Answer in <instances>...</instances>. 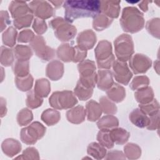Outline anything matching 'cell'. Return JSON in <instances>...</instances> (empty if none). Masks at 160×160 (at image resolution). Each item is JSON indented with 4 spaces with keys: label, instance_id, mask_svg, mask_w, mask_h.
<instances>
[{
    "label": "cell",
    "instance_id": "cell-1",
    "mask_svg": "<svg viewBox=\"0 0 160 160\" xmlns=\"http://www.w3.org/2000/svg\"><path fill=\"white\" fill-rule=\"evenodd\" d=\"M64 19L68 22L81 18H94L101 13V1L94 0L66 1L64 2Z\"/></svg>",
    "mask_w": 160,
    "mask_h": 160
},
{
    "label": "cell",
    "instance_id": "cell-2",
    "mask_svg": "<svg viewBox=\"0 0 160 160\" xmlns=\"http://www.w3.org/2000/svg\"><path fill=\"white\" fill-rule=\"evenodd\" d=\"M119 22L123 31L130 33H136L144 26L143 14L135 7L124 8Z\"/></svg>",
    "mask_w": 160,
    "mask_h": 160
},
{
    "label": "cell",
    "instance_id": "cell-3",
    "mask_svg": "<svg viewBox=\"0 0 160 160\" xmlns=\"http://www.w3.org/2000/svg\"><path fill=\"white\" fill-rule=\"evenodd\" d=\"M9 10L14 19L13 24L18 29L29 27L33 19V14L26 2L12 1Z\"/></svg>",
    "mask_w": 160,
    "mask_h": 160
},
{
    "label": "cell",
    "instance_id": "cell-4",
    "mask_svg": "<svg viewBox=\"0 0 160 160\" xmlns=\"http://www.w3.org/2000/svg\"><path fill=\"white\" fill-rule=\"evenodd\" d=\"M49 26L54 30L55 36L61 41L65 42L72 39L77 32L75 26L64 19L57 17L49 22Z\"/></svg>",
    "mask_w": 160,
    "mask_h": 160
},
{
    "label": "cell",
    "instance_id": "cell-5",
    "mask_svg": "<svg viewBox=\"0 0 160 160\" xmlns=\"http://www.w3.org/2000/svg\"><path fill=\"white\" fill-rule=\"evenodd\" d=\"M95 58L99 69H108L111 68L115 61L112 53V45L107 40L99 41L94 50Z\"/></svg>",
    "mask_w": 160,
    "mask_h": 160
},
{
    "label": "cell",
    "instance_id": "cell-6",
    "mask_svg": "<svg viewBox=\"0 0 160 160\" xmlns=\"http://www.w3.org/2000/svg\"><path fill=\"white\" fill-rule=\"evenodd\" d=\"M114 51L118 60L126 62L129 60L134 53V43L131 36L122 34L114 41Z\"/></svg>",
    "mask_w": 160,
    "mask_h": 160
},
{
    "label": "cell",
    "instance_id": "cell-7",
    "mask_svg": "<svg viewBox=\"0 0 160 160\" xmlns=\"http://www.w3.org/2000/svg\"><path fill=\"white\" fill-rule=\"evenodd\" d=\"M49 102L54 109H67L76 105L78 99L72 91L64 90L54 92L49 99Z\"/></svg>",
    "mask_w": 160,
    "mask_h": 160
},
{
    "label": "cell",
    "instance_id": "cell-8",
    "mask_svg": "<svg viewBox=\"0 0 160 160\" xmlns=\"http://www.w3.org/2000/svg\"><path fill=\"white\" fill-rule=\"evenodd\" d=\"M46 129V128L41 123L35 121L21 129L20 132L21 140L26 144H34L38 139L44 136Z\"/></svg>",
    "mask_w": 160,
    "mask_h": 160
},
{
    "label": "cell",
    "instance_id": "cell-9",
    "mask_svg": "<svg viewBox=\"0 0 160 160\" xmlns=\"http://www.w3.org/2000/svg\"><path fill=\"white\" fill-rule=\"evenodd\" d=\"M29 45L36 55L42 61H49L55 55L54 49L46 45L44 38L41 36H35Z\"/></svg>",
    "mask_w": 160,
    "mask_h": 160
},
{
    "label": "cell",
    "instance_id": "cell-10",
    "mask_svg": "<svg viewBox=\"0 0 160 160\" xmlns=\"http://www.w3.org/2000/svg\"><path fill=\"white\" fill-rule=\"evenodd\" d=\"M112 66L113 70L112 75L115 80L122 84L128 85L132 77V73L129 69L126 62L115 60Z\"/></svg>",
    "mask_w": 160,
    "mask_h": 160
},
{
    "label": "cell",
    "instance_id": "cell-11",
    "mask_svg": "<svg viewBox=\"0 0 160 160\" xmlns=\"http://www.w3.org/2000/svg\"><path fill=\"white\" fill-rule=\"evenodd\" d=\"M32 12L38 18L41 19H48L55 14L53 8L45 1H33L29 5Z\"/></svg>",
    "mask_w": 160,
    "mask_h": 160
},
{
    "label": "cell",
    "instance_id": "cell-12",
    "mask_svg": "<svg viewBox=\"0 0 160 160\" xmlns=\"http://www.w3.org/2000/svg\"><path fill=\"white\" fill-rule=\"evenodd\" d=\"M151 59L142 54H136L129 59V66L136 74L147 72L151 68Z\"/></svg>",
    "mask_w": 160,
    "mask_h": 160
},
{
    "label": "cell",
    "instance_id": "cell-13",
    "mask_svg": "<svg viewBox=\"0 0 160 160\" xmlns=\"http://www.w3.org/2000/svg\"><path fill=\"white\" fill-rule=\"evenodd\" d=\"M96 34L91 29H86L79 33L76 41L77 46L84 51L92 49L96 42Z\"/></svg>",
    "mask_w": 160,
    "mask_h": 160
},
{
    "label": "cell",
    "instance_id": "cell-14",
    "mask_svg": "<svg viewBox=\"0 0 160 160\" xmlns=\"http://www.w3.org/2000/svg\"><path fill=\"white\" fill-rule=\"evenodd\" d=\"M112 72L109 69H99L97 74V86L102 91H107L114 84Z\"/></svg>",
    "mask_w": 160,
    "mask_h": 160
},
{
    "label": "cell",
    "instance_id": "cell-15",
    "mask_svg": "<svg viewBox=\"0 0 160 160\" xmlns=\"http://www.w3.org/2000/svg\"><path fill=\"white\" fill-rule=\"evenodd\" d=\"M64 74V65L58 60H52L49 62L46 69V74L50 79L58 81L62 77Z\"/></svg>",
    "mask_w": 160,
    "mask_h": 160
},
{
    "label": "cell",
    "instance_id": "cell-16",
    "mask_svg": "<svg viewBox=\"0 0 160 160\" xmlns=\"http://www.w3.org/2000/svg\"><path fill=\"white\" fill-rule=\"evenodd\" d=\"M119 1H101V12L111 19L117 18L119 15Z\"/></svg>",
    "mask_w": 160,
    "mask_h": 160
},
{
    "label": "cell",
    "instance_id": "cell-17",
    "mask_svg": "<svg viewBox=\"0 0 160 160\" xmlns=\"http://www.w3.org/2000/svg\"><path fill=\"white\" fill-rule=\"evenodd\" d=\"M130 121L136 126L144 128H147L150 124V118L140 108L133 109L129 116Z\"/></svg>",
    "mask_w": 160,
    "mask_h": 160
},
{
    "label": "cell",
    "instance_id": "cell-18",
    "mask_svg": "<svg viewBox=\"0 0 160 160\" xmlns=\"http://www.w3.org/2000/svg\"><path fill=\"white\" fill-rule=\"evenodd\" d=\"M21 144L16 139L8 138L4 139L1 144V149L4 154L12 158L18 154L21 151Z\"/></svg>",
    "mask_w": 160,
    "mask_h": 160
},
{
    "label": "cell",
    "instance_id": "cell-19",
    "mask_svg": "<svg viewBox=\"0 0 160 160\" xmlns=\"http://www.w3.org/2000/svg\"><path fill=\"white\" fill-rule=\"evenodd\" d=\"M86 115V109L82 106L80 105L68 110L66 112V118L68 121L76 124L82 122L85 119Z\"/></svg>",
    "mask_w": 160,
    "mask_h": 160
},
{
    "label": "cell",
    "instance_id": "cell-20",
    "mask_svg": "<svg viewBox=\"0 0 160 160\" xmlns=\"http://www.w3.org/2000/svg\"><path fill=\"white\" fill-rule=\"evenodd\" d=\"M86 112L88 121H95L101 117L102 109L99 104L94 100H90L86 104Z\"/></svg>",
    "mask_w": 160,
    "mask_h": 160
},
{
    "label": "cell",
    "instance_id": "cell-21",
    "mask_svg": "<svg viewBox=\"0 0 160 160\" xmlns=\"http://www.w3.org/2000/svg\"><path fill=\"white\" fill-rule=\"evenodd\" d=\"M106 94L110 100L118 103L125 98L126 90L119 84L114 83L111 88L106 91Z\"/></svg>",
    "mask_w": 160,
    "mask_h": 160
},
{
    "label": "cell",
    "instance_id": "cell-22",
    "mask_svg": "<svg viewBox=\"0 0 160 160\" xmlns=\"http://www.w3.org/2000/svg\"><path fill=\"white\" fill-rule=\"evenodd\" d=\"M78 69L79 73V78H88L96 73V65L93 61L84 59L79 63Z\"/></svg>",
    "mask_w": 160,
    "mask_h": 160
},
{
    "label": "cell",
    "instance_id": "cell-23",
    "mask_svg": "<svg viewBox=\"0 0 160 160\" xmlns=\"http://www.w3.org/2000/svg\"><path fill=\"white\" fill-rule=\"evenodd\" d=\"M134 97L139 104H147L154 99V92L149 86L138 89L134 92Z\"/></svg>",
    "mask_w": 160,
    "mask_h": 160
},
{
    "label": "cell",
    "instance_id": "cell-24",
    "mask_svg": "<svg viewBox=\"0 0 160 160\" xmlns=\"http://www.w3.org/2000/svg\"><path fill=\"white\" fill-rule=\"evenodd\" d=\"M110 136L115 144L122 145L125 144L130 136V133L121 128H114L109 131Z\"/></svg>",
    "mask_w": 160,
    "mask_h": 160
},
{
    "label": "cell",
    "instance_id": "cell-25",
    "mask_svg": "<svg viewBox=\"0 0 160 160\" xmlns=\"http://www.w3.org/2000/svg\"><path fill=\"white\" fill-rule=\"evenodd\" d=\"M97 126L100 130L110 131L119 126V121L116 117L112 115H106L99 119Z\"/></svg>",
    "mask_w": 160,
    "mask_h": 160
},
{
    "label": "cell",
    "instance_id": "cell-26",
    "mask_svg": "<svg viewBox=\"0 0 160 160\" xmlns=\"http://www.w3.org/2000/svg\"><path fill=\"white\" fill-rule=\"evenodd\" d=\"M56 54L58 58L64 62H68L72 61L73 47L68 43L62 44L58 48Z\"/></svg>",
    "mask_w": 160,
    "mask_h": 160
},
{
    "label": "cell",
    "instance_id": "cell-27",
    "mask_svg": "<svg viewBox=\"0 0 160 160\" xmlns=\"http://www.w3.org/2000/svg\"><path fill=\"white\" fill-rule=\"evenodd\" d=\"M34 91L41 98H46L51 91V84L49 81L45 78L38 79L36 81Z\"/></svg>",
    "mask_w": 160,
    "mask_h": 160
},
{
    "label": "cell",
    "instance_id": "cell-28",
    "mask_svg": "<svg viewBox=\"0 0 160 160\" xmlns=\"http://www.w3.org/2000/svg\"><path fill=\"white\" fill-rule=\"evenodd\" d=\"M41 118L48 126H53L59 122L61 118V114L57 110L47 109L42 112Z\"/></svg>",
    "mask_w": 160,
    "mask_h": 160
},
{
    "label": "cell",
    "instance_id": "cell-29",
    "mask_svg": "<svg viewBox=\"0 0 160 160\" xmlns=\"http://www.w3.org/2000/svg\"><path fill=\"white\" fill-rule=\"evenodd\" d=\"M112 22V19L102 13H99L93 18L92 27L95 30L101 31L110 26Z\"/></svg>",
    "mask_w": 160,
    "mask_h": 160
},
{
    "label": "cell",
    "instance_id": "cell-30",
    "mask_svg": "<svg viewBox=\"0 0 160 160\" xmlns=\"http://www.w3.org/2000/svg\"><path fill=\"white\" fill-rule=\"evenodd\" d=\"M87 152L89 156H92L96 159H102L106 155L105 147L97 142L90 143L87 148Z\"/></svg>",
    "mask_w": 160,
    "mask_h": 160
},
{
    "label": "cell",
    "instance_id": "cell-31",
    "mask_svg": "<svg viewBox=\"0 0 160 160\" xmlns=\"http://www.w3.org/2000/svg\"><path fill=\"white\" fill-rule=\"evenodd\" d=\"M14 56L17 60L29 61L32 56L31 48L28 46L18 44L13 49Z\"/></svg>",
    "mask_w": 160,
    "mask_h": 160
},
{
    "label": "cell",
    "instance_id": "cell-32",
    "mask_svg": "<svg viewBox=\"0 0 160 160\" xmlns=\"http://www.w3.org/2000/svg\"><path fill=\"white\" fill-rule=\"evenodd\" d=\"M14 74L16 76L24 77L28 76L29 71V61L16 60L12 66Z\"/></svg>",
    "mask_w": 160,
    "mask_h": 160
},
{
    "label": "cell",
    "instance_id": "cell-33",
    "mask_svg": "<svg viewBox=\"0 0 160 160\" xmlns=\"http://www.w3.org/2000/svg\"><path fill=\"white\" fill-rule=\"evenodd\" d=\"M14 81L18 89L24 92L31 89L33 84V78L30 74L24 77L16 76Z\"/></svg>",
    "mask_w": 160,
    "mask_h": 160
},
{
    "label": "cell",
    "instance_id": "cell-34",
    "mask_svg": "<svg viewBox=\"0 0 160 160\" xmlns=\"http://www.w3.org/2000/svg\"><path fill=\"white\" fill-rule=\"evenodd\" d=\"M17 34V30L14 27H9L2 33V39L3 44L9 47H13L16 44Z\"/></svg>",
    "mask_w": 160,
    "mask_h": 160
},
{
    "label": "cell",
    "instance_id": "cell-35",
    "mask_svg": "<svg viewBox=\"0 0 160 160\" xmlns=\"http://www.w3.org/2000/svg\"><path fill=\"white\" fill-rule=\"evenodd\" d=\"M124 155L129 159H137L140 158L141 149L140 147L134 143H128L124 147Z\"/></svg>",
    "mask_w": 160,
    "mask_h": 160
},
{
    "label": "cell",
    "instance_id": "cell-36",
    "mask_svg": "<svg viewBox=\"0 0 160 160\" xmlns=\"http://www.w3.org/2000/svg\"><path fill=\"white\" fill-rule=\"evenodd\" d=\"M93 93V89L88 88L78 81L76 86L74 89V94L81 100L86 101L89 99Z\"/></svg>",
    "mask_w": 160,
    "mask_h": 160
},
{
    "label": "cell",
    "instance_id": "cell-37",
    "mask_svg": "<svg viewBox=\"0 0 160 160\" xmlns=\"http://www.w3.org/2000/svg\"><path fill=\"white\" fill-rule=\"evenodd\" d=\"M99 104L102 111L106 114L112 115L117 112L118 108L116 104L106 96H102L99 98Z\"/></svg>",
    "mask_w": 160,
    "mask_h": 160
},
{
    "label": "cell",
    "instance_id": "cell-38",
    "mask_svg": "<svg viewBox=\"0 0 160 160\" xmlns=\"http://www.w3.org/2000/svg\"><path fill=\"white\" fill-rule=\"evenodd\" d=\"M14 52L13 50L2 46L1 47V64L4 66H9L14 62Z\"/></svg>",
    "mask_w": 160,
    "mask_h": 160
},
{
    "label": "cell",
    "instance_id": "cell-39",
    "mask_svg": "<svg viewBox=\"0 0 160 160\" xmlns=\"http://www.w3.org/2000/svg\"><path fill=\"white\" fill-rule=\"evenodd\" d=\"M139 108L149 116H152L159 112V104L156 99L147 104H139Z\"/></svg>",
    "mask_w": 160,
    "mask_h": 160
},
{
    "label": "cell",
    "instance_id": "cell-40",
    "mask_svg": "<svg viewBox=\"0 0 160 160\" xmlns=\"http://www.w3.org/2000/svg\"><path fill=\"white\" fill-rule=\"evenodd\" d=\"M43 99L41 97L37 95L34 90H30L26 96V106L31 109H35L41 106Z\"/></svg>",
    "mask_w": 160,
    "mask_h": 160
},
{
    "label": "cell",
    "instance_id": "cell-41",
    "mask_svg": "<svg viewBox=\"0 0 160 160\" xmlns=\"http://www.w3.org/2000/svg\"><path fill=\"white\" fill-rule=\"evenodd\" d=\"M97 140L100 144L108 149H111L114 144L110 136L109 131L100 130L97 135Z\"/></svg>",
    "mask_w": 160,
    "mask_h": 160
},
{
    "label": "cell",
    "instance_id": "cell-42",
    "mask_svg": "<svg viewBox=\"0 0 160 160\" xmlns=\"http://www.w3.org/2000/svg\"><path fill=\"white\" fill-rule=\"evenodd\" d=\"M33 119L32 112L27 108H23L17 114V122L20 126L28 125Z\"/></svg>",
    "mask_w": 160,
    "mask_h": 160
},
{
    "label": "cell",
    "instance_id": "cell-43",
    "mask_svg": "<svg viewBox=\"0 0 160 160\" xmlns=\"http://www.w3.org/2000/svg\"><path fill=\"white\" fill-rule=\"evenodd\" d=\"M149 79L146 76H137L134 77L131 82L129 86L133 91L148 86Z\"/></svg>",
    "mask_w": 160,
    "mask_h": 160
},
{
    "label": "cell",
    "instance_id": "cell-44",
    "mask_svg": "<svg viewBox=\"0 0 160 160\" xmlns=\"http://www.w3.org/2000/svg\"><path fill=\"white\" fill-rule=\"evenodd\" d=\"M146 29L152 36L159 38V19L152 18L146 23Z\"/></svg>",
    "mask_w": 160,
    "mask_h": 160
},
{
    "label": "cell",
    "instance_id": "cell-45",
    "mask_svg": "<svg viewBox=\"0 0 160 160\" xmlns=\"http://www.w3.org/2000/svg\"><path fill=\"white\" fill-rule=\"evenodd\" d=\"M39 152L37 149L33 147L28 148L24 151H23L22 154L16 157L15 159H39Z\"/></svg>",
    "mask_w": 160,
    "mask_h": 160
},
{
    "label": "cell",
    "instance_id": "cell-46",
    "mask_svg": "<svg viewBox=\"0 0 160 160\" xmlns=\"http://www.w3.org/2000/svg\"><path fill=\"white\" fill-rule=\"evenodd\" d=\"M32 29L36 34L41 36L47 31L48 26L44 20L39 18H35L32 24Z\"/></svg>",
    "mask_w": 160,
    "mask_h": 160
},
{
    "label": "cell",
    "instance_id": "cell-47",
    "mask_svg": "<svg viewBox=\"0 0 160 160\" xmlns=\"http://www.w3.org/2000/svg\"><path fill=\"white\" fill-rule=\"evenodd\" d=\"M35 38L34 32L30 29H24L21 31L18 36L19 42H31Z\"/></svg>",
    "mask_w": 160,
    "mask_h": 160
},
{
    "label": "cell",
    "instance_id": "cell-48",
    "mask_svg": "<svg viewBox=\"0 0 160 160\" xmlns=\"http://www.w3.org/2000/svg\"><path fill=\"white\" fill-rule=\"evenodd\" d=\"M87 55V51H84L80 49L78 46L73 47V59L74 62L83 61Z\"/></svg>",
    "mask_w": 160,
    "mask_h": 160
},
{
    "label": "cell",
    "instance_id": "cell-49",
    "mask_svg": "<svg viewBox=\"0 0 160 160\" xmlns=\"http://www.w3.org/2000/svg\"><path fill=\"white\" fill-rule=\"evenodd\" d=\"M1 32H2L8 25L11 24L9 14L6 11H1Z\"/></svg>",
    "mask_w": 160,
    "mask_h": 160
},
{
    "label": "cell",
    "instance_id": "cell-50",
    "mask_svg": "<svg viewBox=\"0 0 160 160\" xmlns=\"http://www.w3.org/2000/svg\"><path fill=\"white\" fill-rule=\"evenodd\" d=\"M104 158L106 159H126V156L122 153V152L118 150H114L109 151L106 154V157Z\"/></svg>",
    "mask_w": 160,
    "mask_h": 160
},
{
    "label": "cell",
    "instance_id": "cell-51",
    "mask_svg": "<svg viewBox=\"0 0 160 160\" xmlns=\"http://www.w3.org/2000/svg\"><path fill=\"white\" fill-rule=\"evenodd\" d=\"M150 118V124L147 127L149 130H154L159 128V112L152 116H149Z\"/></svg>",
    "mask_w": 160,
    "mask_h": 160
},
{
    "label": "cell",
    "instance_id": "cell-52",
    "mask_svg": "<svg viewBox=\"0 0 160 160\" xmlns=\"http://www.w3.org/2000/svg\"><path fill=\"white\" fill-rule=\"evenodd\" d=\"M7 113L6 101L2 97L1 98V117H4Z\"/></svg>",
    "mask_w": 160,
    "mask_h": 160
},
{
    "label": "cell",
    "instance_id": "cell-53",
    "mask_svg": "<svg viewBox=\"0 0 160 160\" xmlns=\"http://www.w3.org/2000/svg\"><path fill=\"white\" fill-rule=\"evenodd\" d=\"M149 2H151L150 1H141V3L139 4V8L144 12H146L148 11V4Z\"/></svg>",
    "mask_w": 160,
    "mask_h": 160
},
{
    "label": "cell",
    "instance_id": "cell-54",
    "mask_svg": "<svg viewBox=\"0 0 160 160\" xmlns=\"http://www.w3.org/2000/svg\"><path fill=\"white\" fill-rule=\"evenodd\" d=\"M64 1H50V2L51 3H52V4H54V6H55V8H59L61 6V4H62V3H64Z\"/></svg>",
    "mask_w": 160,
    "mask_h": 160
}]
</instances>
